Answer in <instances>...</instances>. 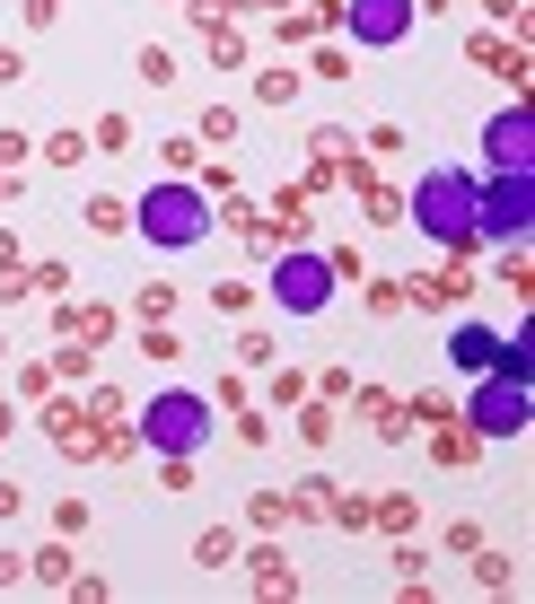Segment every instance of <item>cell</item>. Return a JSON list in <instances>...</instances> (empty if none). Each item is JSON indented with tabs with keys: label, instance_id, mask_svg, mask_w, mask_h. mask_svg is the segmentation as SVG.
Returning <instances> with one entry per match:
<instances>
[{
	"label": "cell",
	"instance_id": "24",
	"mask_svg": "<svg viewBox=\"0 0 535 604\" xmlns=\"http://www.w3.org/2000/svg\"><path fill=\"white\" fill-rule=\"evenodd\" d=\"M133 307H140V325H167V307H176V289H167V280H149V289H140Z\"/></svg>",
	"mask_w": 535,
	"mask_h": 604
},
{
	"label": "cell",
	"instance_id": "30",
	"mask_svg": "<svg viewBox=\"0 0 535 604\" xmlns=\"http://www.w3.org/2000/svg\"><path fill=\"white\" fill-rule=\"evenodd\" d=\"M140 80H149V88H176V62H167V53L149 44V53H140Z\"/></svg>",
	"mask_w": 535,
	"mask_h": 604
},
{
	"label": "cell",
	"instance_id": "10",
	"mask_svg": "<svg viewBox=\"0 0 535 604\" xmlns=\"http://www.w3.org/2000/svg\"><path fill=\"white\" fill-rule=\"evenodd\" d=\"M53 333L80 342V351H97V342L115 333V307H97V298H62V307H53Z\"/></svg>",
	"mask_w": 535,
	"mask_h": 604
},
{
	"label": "cell",
	"instance_id": "2",
	"mask_svg": "<svg viewBox=\"0 0 535 604\" xmlns=\"http://www.w3.org/2000/svg\"><path fill=\"white\" fill-rule=\"evenodd\" d=\"M403 220H412V229H421L430 245H448V254L483 245V237H474V176H465V167H430V176L412 184Z\"/></svg>",
	"mask_w": 535,
	"mask_h": 604
},
{
	"label": "cell",
	"instance_id": "1",
	"mask_svg": "<svg viewBox=\"0 0 535 604\" xmlns=\"http://www.w3.org/2000/svg\"><path fill=\"white\" fill-rule=\"evenodd\" d=\"M211 220H220V211H211V193H202L193 176H158V184L133 202V229H140L149 245H167V254L202 245V237H211Z\"/></svg>",
	"mask_w": 535,
	"mask_h": 604
},
{
	"label": "cell",
	"instance_id": "32",
	"mask_svg": "<svg viewBox=\"0 0 535 604\" xmlns=\"http://www.w3.org/2000/svg\"><path fill=\"white\" fill-rule=\"evenodd\" d=\"M124 412H133V403H124L115 385H97V394H88V421H124Z\"/></svg>",
	"mask_w": 535,
	"mask_h": 604
},
{
	"label": "cell",
	"instance_id": "41",
	"mask_svg": "<svg viewBox=\"0 0 535 604\" xmlns=\"http://www.w3.org/2000/svg\"><path fill=\"white\" fill-rule=\"evenodd\" d=\"M246 9H264V0H246Z\"/></svg>",
	"mask_w": 535,
	"mask_h": 604
},
{
	"label": "cell",
	"instance_id": "3",
	"mask_svg": "<svg viewBox=\"0 0 535 604\" xmlns=\"http://www.w3.org/2000/svg\"><path fill=\"white\" fill-rule=\"evenodd\" d=\"M211 412H220L211 394H193V385H167V394H149V403H140L133 438L149 447V456H202V447H211V430H220Z\"/></svg>",
	"mask_w": 535,
	"mask_h": 604
},
{
	"label": "cell",
	"instance_id": "19",
	"mask_svg": "<svg viewBox=\"0 0 535 604\" xmlns=\"http://www.w3.org/2000/svg\"><path fill=\"white\" fill-rule=\"evenodd\" d=\"M193 140H211V149L238 140V106H202V115H193Z\"/></svg>",
	"mask_w": 535,
	"mask_h": 604
},
{
	"label": "cell",
	"instance_id": "8",
	"mask_svg": "<svg viewBox=\"0 0 535 604\" xmlns=\"http://www.w3.org/2000/svg\"><path fill=\"white\" fill-rule=\"evenodd\" d=\"M483 167H492V176H527V167H535V123H527V106H501V115L483 123Z\"/></svg>",
	"mask_w": 535,
	"mask_h": 604
},
{
	"label": "cell",
	"instance_id": "22",
	"mask_svg": "<svg viewBox=\"0 0 535 604\" xmlns=\"http://www.w3.org/2000/svg\"><path fill=\"white\" fill-rule=\"evenodd\" d=\"M290 97H298V71H264L255 80V106H290Z\"/></svg>",
	"mask_w": 535,
	"mask_h": 604
},
{
	"label": "cell",
	"instance_id": "6",
	"mask_svg": "<svg viewBox=\"0 0 535 604\" xmlns=\"http://www.w3.org/2000/svg\"><path fill=\"white\" fill-rule=\"evenodd\" d=\"M465 421H474L483 438H527V421H535V403H527V377H501V368H483V385H474Z\"/></svg>",
	"mask_w": 535,
	"mask_h": 604
},
{
	"label": "cell",
	"instance_id": "14",
	"mask_svg": "<svg viewBox=\"0 0 535 604\" xmlns=\"http://www.w3.org/2000/svg\"><path fill=\"white\" fill-rule=\"evenodd\" d=\"M27 579H35V587H71V579H80L71 543H44V552H27Z\"/></svg>",
	"mask_w": 535,
	"mask_h": 604
},
{
	"label": "cell",
	"instance_id": "9",
	"mask_svg": "<svg viewBox=\"0 0 535 604\" xmlns=\"http://www.w3.org/2000/svg\"><path fill=\"white\" fill-rule=\"evenodd\" d=\"M115 430H124V421H115ZM44 438H53L62 456H106V421H88L80 403H53V412H44Z\"/></svg>",
	"mask_w": 535,
	"mask_h": 604
},
{
	"label": "cell",
	"instance_id": "33",
	"mask_svg": "<svg viewBox=\"0 0 535 604\" xmlns=\"http://www.w3.org/2000/svg\"><path fill=\"white\" fill-rule=\"evenodd\" d=\"M238 360H246V368H272V333H238Z\"/></svg>",
	"mask_w": 535,
	"mask_h": 604
},
{
	"label": "cell",
	"instance_id": "11",
	"mask_svg": "<svg viewBox=\"0 0 535 604\" xmlns=\"http://www.w3.org/2000/svg\"><path fill=\"white\" fill-rule=\"evenodd\" d=\"M492 351H501V333H492V325H474V316L448 333V360L465 368V377H483V368H492Z\"/></svg>",
	"mask_w": 535,
	"mask_h": 604
},
{
	"label": "cell",
	"instance_id": "20",
	"mask_svg": "<svg viewBox=\"0 0 535 604\" xmlns=\"http://www.w3.org/2000/svg\"><path fill=\"white\" fill-rule=\"evenodd\" d=\"M88 158V140H80V123L71 131H44V167H80Z\"/></svg>",
	"mask_w": 535,
	"mask_h": 604
},
{
	"label": "cell",
	"instance_id": "37",
	"mask_svg": "<svg viewBox=\"0 0 535 604\" xmlns=\"http://www.w3.org/2000/svg\"><path fill=\"white\" fill-rule=\"evenodd\" d=\"M18 508H27V490H18V483H0V526H9Z\"/></svg>",
	"mask_w": 535,
	"mask_h": 604
},
{
	"label": "cell",
	"instance_id": "17",
	"mask_svg": "<svg viewBox=\"0 0 535 604\" xmlns=\"http://www.w3.org/2000/svg\"><path fill=\"white\" fill-rule=\"evenodd\" d=\"M88 229H97V237H124V229H133V202L97 193V202H88Z\"/></svg>",
	"mask_w": 535,
	"mask_h": 604
},
{
	"label": "cell",
	"instance_id": "5",
	"mask_svg": "<svg viewBox=\"0 0 535 604\" xmlns=\"http://www.w3.org/2000/svg\"><path fill=\"white\" fill-rule=\"evenodd\" d=\"M527 229H535V167H527V176H492V184H474V237L527 245Z\"/></svg>",
	"mask_w": 535,
	"mask_h": 604
},
{
	"label": "cell",
	"instance_id": "28",
	"mask_svg": "<svg viewBox=\"0 0 535 604\" xmlns=\"http://www.w3.org/2000/svg\"><path fill=\"white\" fill-rule=\"evenodd\" d=\"M158 490H193V456H158Z\"/></svg>",
	"mask_w": 535,
	"mask_h": 604
},
{
	"label": "cell",
	"instance_id": "36",
	"mask_svg": "<svg viewBox=\"0 0 535 604\" xmlns=\"http://www.w3.org/2000/svg\"><path fill=\"white\" fill-rule=\"evenodd\" d=\"M18 579H27V561H18V552H0V596H9Z\"/></svg>",
	"mask_w": 535,
	"mask_h": 604
},
{
	"label": "cell",
	"instance_id": "16",
	"mask_svg": "<svg viewBox=\"0 0 535 604\" xmlns=\"http://www.w3.org/2000/svg\"><path fill=\"white\" fill-rule=\"evenodd\" d=\"M474 587H518V570H510V552H492V543H474Z\"/></svg>",
	"mask_w": 535,
	"mask_h": 604
},
{
	"label": "cell",
	"instance_id": "25",
	"mask_svg": "<svg viewBox=\"0 0 535 604\" xmlns=\"http://www.w3.org/2000/svg\"><path fill=\"white\" fill-rule=\"evenodd\" d=\"M140 351H149V360H185V342H176L167 325H140Z\"/></svg>",
	"mask_w": 535,
	"mask_h": 604
},
{
	"label": "cell",
	"instance_id": "27",
	"mask_svg": "<svg viewBox=\"0 0 535 604\" xmlns=\"http://www.w3.org/2000/svg\"><path fill=\"white\" fill-rule=\"evenodd\" d=\"M27 149H35V131H18V123H0V167H27Z\"/></svg>",
	"mask_w": 535,
	"mask_h": 604
},
{
	"label": "cell",
	"instance_id": "40",
	"mask_svg": "<svg viewBox=\"0 0 535 604\" xmlns=\"http://www.w3.org/2000/svg\"><path fill=\"white\" fill-rule=\"evenodd\" d=\"M0 360H9V333H0Z\"/></svg>",
	"mask_w": 535,
	"mask_h": 604
},
{
	"label": "cell",
	"instance_id": "7",
	"mask_svg": "<svg viewBox=\"0 0 535 604\" xmlns=\"http://www.w3.org/2000/svg\"><path fill=\"white\" fill-rule=\"evenodd\" d=\"M412 18H421V0H343V27L360 53H396L412 35Z\"/></svg>",
	"mask_w": 535,
	"mask_h": 604
},
{
	"label": "cell",
	"instance_id": "4",
	"mask_svg": "<svg viewBox=\"0 0 535 604\" xmlns=\"http://www.w3.org/2000/svg\"><path fill=\"white\" fill-rule=\"evenodd\" d=\"M334 289H343V280H334L325 254H307V245H281V254H272V280H264L272 307H290V316H325Z\"/></svg>",
	"mask_w": 535,
	"mask_h": 604
},
{
	"label": "cell",
	"instance_id": "39",
	"mask_svg": "<svg viewBox=\"0 0 535 604\" xmlns=\"http://www.w3.org/2000/svg\"><path fill=\"white\" fill-rule=\"evenodd\" d=\"M0 202H9V167H0Z\"/></svg>",
	"mask_w": 535,
	"mask_h": 604
},
{
	"label": "cell",
	"instance_id": "18",
	"mask_svg": "<svg viewBox=\"0 0 535 604\" xmlns=\"http://www.w3.org/2000/svg\"><path fill=\"white\" fill-rule=\"evenodd\" d=\"M88 149H97V158L133 149V123H124V115H97V123H88Z\"/></svg>",
	"mask_w": 535,
	"mask_h": 604
},
{
	"label": "cell",
	"instance_id": "26",
	"mask_svg": "<svg viewBox=\"0 0 535 604\" xmlns=\"http://www.w3.org/2000/svg\"><path fill=\"white\" fill-rule=\"evenodd\" d=\"M298 438H307V447H325V438H334V412H325V403H307V412H298Z\"/></svg>",
	"mask_w": 535,
	"mask_h": 604
},
{
	"label": "cell",
	"instance_id": "29",
	"mask_svg": "<svg viewBox=\"0 0 535 604\" xmlns=\"http://www.w3.org/2000/svg\"><path fill=\"white\" fill-rule=\"evenodd\" d=\"M307 71H316V80H352V53H343V44H325V53L307 62Z\"/></svg>",
	"mask_w": 535,
	"mask_h": 604
},
{
	"label": "cell",
	"instance_id": "34",
	"mask_svg": "<svg viewBox=\"0 0 535 604\" xmlns=\"http://www.w3.org/2000/svg\"><path fill=\"white\" fill-rule=\"evenodd\" d=\"M18 18H27V27H53V18H62V0H18Z\"/></svg>",
	"mask_w": 535,
	"mask_h": 604
},
{
	"label": "cell",
	"instance_id": "38",
	"mask_svg": "<svg viewBox=\"0 0 535 604\" xmlns=\"http://www.w3.org/2000/svg\"><path fill=\"white\" fill-rule=\"evenodd\" d=\"M9 430H18V412H9V394H0V438H9Z\"/></svg>",
	"mask_w": 535,
	"mask_h": 604
},
{
	"label": "cell",
	"instance_id": "35",
	"mask_svg": "<svg viewBox=\"0 0 535 604\" xmlns=\"http://www.w3.org/2000/svg\"><path fill=\"white\" fill-rule=\"evenodd\" d=\"M18 80H27V53H18V44H0V88H18Z\"/></svg>",
	"mask_w": 535,
	"mask_h": 604
},
{
	"label": "cell",
	"instance_id": "23",
	"mask_svg": "<svg viewBox=\"0 0 535 604\" xmlns=\"http://www.w3.org/2000/svg\"><path fill=\"white\" fill-rule=\"evenodd\" d=\"M255 526H264V534L290 526V490H255Z\"/></svg>",
	"mask_w": 535,
	"mask_h": 604
},
{
	"label": "cell",
	"instance_id": "15",
	"mask_svg": "<svg viewBox=\"0 0 535 604\" xmlns=\"http://www.w3.org/2000/svg\"><path fill=\"white\" fill-rule=\"evenodd\" d=\"M229 561H238V534L229 526H202L193 534V570H229Z\"/></svg>",
	"mask_w": 535,
	"mask_h": 604
},
{
	"label": "cell",
	"instance_id": "21",
	"mask_svg": "<svg viewBox=\"0 0 535 604\" xmlns=\"http://www.w3.org/2000/svg\"><path fill=\"white\" fill-rule=\"evenodd\" d=\"M325 499H334V483H325V474H307V483L290 490V517H325Z\"/></svg>",
	"mask_w": 535,
	"mask_h": 604
},
{
	"label": "cell",
	"instance_id": "12",
	"mask_svg": "<svg viewBox=\"0 0 535 604\" xmlns=\"http://www.w3.org/2000/svg\"><path fill=\"white\" fill-rule=\"evenodd\" d=\"M255 596H298V570H290V552H281V543L255 552Z\"/></svg>",
	"mask_w": 535,
	"mask_h": 604
},
{
	"label": "cell",
	"instance_id": "13",
	"mask_svg": "<svg viewBox=\"0 0 535 604\" xmlns=\"http://www.w3.org/2000/svg\"><path fill=\"white\" fill-rule=\"evenodd\" d=\"M465 289H474V272H457V263H448V272H430V280H412V298H421V307H465Z\"/></svg>",
	"mask_w": 535,
	"mask_h": 604
},
{
	"label": "cell",
	"instance_id": "31",
	"mask_svg": "<svg viewBox=\"0 0 535 604\" xmlns=\"http://www.w3.org/2000/svg\"><path fill=\"white\" fill-rule=\"evenodd\" d=\"M27 280H35V289H53V298H71V263H35Z\"/></svg>",
	"mask_w": 535,
	"mask_h": 604
}]
</instances>
